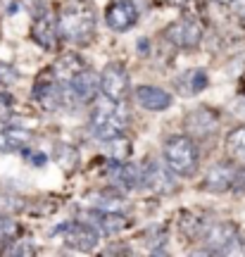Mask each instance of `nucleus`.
I'll list each match as a JSON object with an SVG mask.
<instances>
[{
  "instance_id": "27",
  "label": "nucleus",
  "mask_w": 245,
  "mask_h": 257,
  "mask_svg": "<svg viewBox=\"0 0 245 257\" xmlns=\"http://www.w3.org/2000/svg\"><path fill=\"white\" fill-rule=\"evenodd\" d=\"M231 8H233V15H236V17L245 19V0H233Z\"/></svg>"
},
{
  "instance_id": "6",
  "label": "nucleus",
  "mask_w": 245,
  "mask_h": 257,
  "mask_svg": "<svg viewBox=\"0 0 245 257\" xmlns=\"http://www.w3.org/2000/svg\"><path fill=\"white\" fill-rule=\"evenodd\" d=\"M53 233H62L64 243H67L69 248L79 250V252H91V250H95V245H98L100 231L95 229V226H91V224H86V221H79V224L64 221L62 226H57Z\"/></svg>"
},
{
  "instance_id": "14",
  "label": "nucleus",
  "mask_w": 245,
  "mask_h": 257,
  "mask_svg": "<svg viewBox=\"0 0 245 257\" xmlns=\"http://www.w3.org/2000/svg\"><path fill=\"white\" fill-rule=\"evenodd\" d=\"M236 167L226 165V162H219V165L209 167L207 176H205V191H212V193H224L228 191L231 186L236 184Z\"/></svg>"
},
{
  "instance_id": "28",
  "label": "nucleus",
  "mask_w": 245,
  "mask_h": 257,
  "mask_svg": "<svg viewBox=\"0 0 245 257\" xmlns=\"http://www.w3.org/2000/svg\"><path fill=\"white\" fill-rule=\"evenodd\" d=\"M29 160H31V162H34L36 167H43V165H46L48 157L43 155V153H29Z\"/></svg>"
},
{
  "instance_id": "13",
  "label": "nucleus",
  "mask_w": 245,
  "mask_h": 257,
  "mask_svg": "<svg viewBox=\"0 0 245 257\" xmlns=\"http://www.w3.org/2000/svg\"><path fill=\"white\" fill-rule=\"evenodd\" d=\"M183 121H186L188 134H193L195 138H205V136H209V134H214L219 117L209 110V107H198V110L188 112Z\"/></svg>"
},
{
  "instance_id": "21",
  "label": "nucleus",
  "mask_w": 245,
  "mask_h": 257,
  "mask_svg": "<svg viewBox=\"0 0 245 257\" xmlns=\"http://www.w3.org/2000/svg\"><path fill=\"white\" fill-rule=\"evenodd\" d=\"M226 148H228V153L236 157V160L245 162V126L233 128V131L228 134L226 136Z\"/></svg>"
},
{
  "instance_id": "2",
  "label": "nucleus",
  "mask_w": 245,
  "mask_h": 257,
  "mask_svg": "<svg viewBox=\"0 0 245 257\" xmlns=\"http://www.w3.org/2000/svg\"><path fill=\"white\" fill-rule=\"evenodd\" d=\"M127 121H129V114L127 110L114 100H107L100 102L98 107L93 110V117H91V134L98 141H112V138H117L124 134V128H127Z\"/></svg>"
},
{
  "instance_id": "11",
  "label": "nucleus",
  "mask_w": 245,
  "mask_h": 257,
  "mask_svg": "<svg viewBox=\"0 0 245 257\" xmlns=\"http://www.w3.org/2000/svg\"><path fill=\"white\" fill-rule=\"evenodd\" d=\"M81 221H86V224H91V226H95V229L102 233V236H114V233H119V231H124L129 226L127 217H121V214H117V212H109V210H88L81 214Z\"/></svg>"
},
{
  "instance_id": "22",
  "label": "nucleus",
  "mask_w": 245,
  "mask_h": 257,
  "mask_svg": "<svg viewBox=\"0 0 245 257\" xmlns=\"http://www.w3.org/2000/svg\"><path fill=\"white\" fill-rule=\"evenodd\" d=\"M88 205L95 207V210H109V212H117L121 207V200L119 198H112V195H105V193H93L88 198Z\"/></svg>"
},
{
  "instance_id": "30",
  "label": "nucleus",
  "mask_w": 245,
  "mask_h": 257,
  "mask_svg": "<svg viewBox=\"0 0 245 257\" xmlns=\"http://www.w3.org/2000/svg\"><path fill=\"white\" fill-rule=\"evenodd\" d=\"M217 3H224V5H231L233 0H217Z\"/></svg>"
},
{
  "instance_id": "15",
  "label": "nucleus",
  "mask_w": 245,
  "mask_h": 257,
  "mask_svg": "<svg viewBox=\"0 0 245 257\" xmlns=\"http://www.w3.org/2000/svg\"><path fill=\"white\" fill-rule=\"evenodd\" d=\"M136 102L143 110L150 112H164L172 105V95L160 88V86H138L136 88Z\"/></svg>"
},
{
  "instance_id": "3",
  "label": "nucleus",
  "mask_w": 245,
  "mask_h": 257,
  "mask_svg": "<svg viewBox=\"0 0 245 257\" xmlns=\"http://www.w3.org/2000/svg\"><path fill=\"white\" fill-rule=\"evenodd\" d=\"M164 162L169 165L174 174L193 176L198 172L200 162V150L195 141L188 136H172L164 143Z\"/></svg>"
},
{
  "instance_id": "12",
  "label": "nucleus",
  "mask_w": 245,
  "mask_h": 257,
  "mask_svg": "<svg viewBox=\"0 0 245 257\" xmlns=\"http://www.w3.org/2000/svg\"><path fill=\"white\" fill-rule=\"evenodd\" d=\"M107 27L112 31H129L138 22V8L134 0H117L107 8Z\"/></svg>"
},
{
  "instance_id": "19",
  "label": "nucleus",
  "mask_w": 245,
  "mask_h": 257,
  "mask_svg": "<svg viewBox=\"0 0 245 257\" xmlns=\"http://www.w3.org/2000/svg\"><path fill=\"white\" fill-rule=\"evenodd\" d=\"M31 141V131L19 126H10L5 131H0V153H17L24 150Z\"/></svg>"
},
{
  "instance_id": "29",
  "label": "nucleus",
  "mask_w": 245,
  "mask_h": 257,
  "mask_svg": "<svg viewBox=\"0 0 245 257\" xmlns=\"http://www.w3.org/2000/svg\"><path fill=\"white\" fill-rule=\"evenodd\" d=\"M236 188H243V193H245V169H238L236 172Z\"/></svg>"
},
{
  "instance_id": "8",
  "label": "nucleus",
  "mask_w": 245,
  "mask_h": 257,
  "mask_svg": "<svg viewBox=\"0 0 245 257\" xmlns=\"http://www.w3.org/2000/svg\"><path fill=\"white\" fill-rule=\"evenodd\" d=\"M164 38L179 48H198L202 41V27L195 19H176L164 29Z\"/></svg>"
},
{
  "instance_id": "20",
  "label": "nucleus",
  "mask_w": 245,
  "mask_h": 257,
  "mask_svg": "<svg viewBox=\"0 0 245 257\" xmlns=\"http://www.w3.org/2000/svg\"><path fill=\"white\" fill-rule=\"evenodd\" d=\"M83 67H86V64H83V60L79 55H62L60 60H57V64L53 67V74L60 79V81L69 83L76 74L81 72Z\"/></svg>"
},
{
  "instance_id": "10",
  "label": "nucleus",
  "mask_w": 245,
  "mask_h": 257,
  "mask_svg": "<svg viewBox=\"0 0 245 257\" xmlns=\"http://www.w3.org/2000/svg\"><path fill=\"white\" fill-rule=\"evenodd\" d=\"M143 186H148V188L153 193H157V195H167V193L176 191V184H174L169 165L164 167L162 162L150 160V162L143 167Z\"/></svg>"
},
{
  "instance_id": "4",
  "label": "nucleus",
  "mask_w": 245,
  "mask_h": 257,
  "mask_svg": "<svg viewBox=\"0 0 245 257\" xmlns=\"http://www.w3.org/2000/svg\"><path fill=\"white\" fill-rule=\"evenodd\" d=\"M34 100L46 112H57L62 107H72V105L79 102L74 98L72 86L67 81H60L55 74L53 76H43V79L36 81V86H34Z\"/></svg>"
},
{
  "instance_id": "26",
  "label": "nucleus",
  "mask_w": 245,
  "mask_h": 257,
  "mask_svg": "<svg viewBox=\"0 0 245 257\" xmlns=\"http://www.w3.org/2000/svg\"><path fill=\"white\" fill-rule=\"evenodd\" d=\"M12 117V98L10 93L0 91V121H8Z\"/></svg>"
},
{
  "instance_id": "24",
  "label": "nucleus",
  "mask_w": 245,
  "mask_h": 257,
  "mask_svg": "<svg viewBox=\"0 0 245 257\" xmlns=\"http://www.w3.org/2000/svg\"><path fill=\"white\" fill-rule=\"evenodd\" d=\"M76 157H79V153H76L72 146H57L55 148V160H57L62 167H67V169L76 162Z\"/></svg>"
},
{
  "instance_id": "5",
  "label": "nucleus",
  "mask_w": 245,
  "mask_h": 257,
  "mask_svg": "<svg viewBox=\"0 0 245 257\" xmlns=\"http://www.w3.org/2000/svg\"><path fill=\"white\" fill-rule=\"evenodd\" d=\"M200 238H202V243L207 245L209 252H217V255H228V252H236V250L240 248L238 229L231 224V221L207 224Z\"/></svg>"
},
{
  "instance_id": "16",
  "label": "nucleus",
  "mask_w": 245,
  "mask_h": 257,
  "mask_svg": "<svg viewBox=\"0 0 245 257\" xmlns=\"http://www.w3.org/2000/svg\"><path fill=\"white\" fill-rule=\"evenodd\" d=\"M69 86H72L74 98L79 102H91L98 95V86H100L98 74L93 72V69H88V67H83L81 72L69 81Z\"/></svg>"
},
{
  "instance_id": "7",
  "label": "nucleus",
  "mask_w": 245,
  "mask_h": 257,
  "mask_svg": "<svg viewBox=\"0 0 245 257\" xmlns=\"http://www.w3.org/2000/svg\"><path fill=\"white\" fill-rule=\"evenodd\" d=\"M100 93L107 100L121 102L129 95V74L124 69V64L109 62L105 64V69L100 72Z\"/></svg>"
},
{
  "instance_id": "17",
  "label": "nucleus",
  "mask_w": 245,
  "mask_h": 257,
  "mask_svg": "<svg viewBox=\"0 0 245 257\" xmlns=\"http://www.w3.org/2000/svg\"><path fill=\"white\" fill-rule=\"evenodd\" d=\"M57 36H60V34H57V24L53 22L50 12L36 17V24H34V41H36L38 46L43 48V50H55Z\"/></svg>"
},
{
  "instance_id": "25",
  "label": "nucleus",
  "mask_w": 245,
  "mask_h": 257,
  "mask_svg": "<svg viewBox=\"0 0 245 257\" xmlns=\"http://www.w3.org/2000/svg\"><path fill=\"white\" fill-rule=\"evenodd\" d=\"M19 79V72L8 62H0V86H12V83Z\"/></svg>"
},
{
  "instance_id": "9",
  "label": "nucleus",
  "mask_w": 245,
  "mask_h": 257,
  "mask_svg": "<svg viewBox=\"0 0 245 257\" xmlns=\"http://www.w3.org/2000/svg\"><path fill=\"white\" fill-rule=\"evenodd\" d=\"M107 176L114 188L121 191H131V188H141L143 186V167L138 165H127L124 160H109L107 165Z\"/></svg>"
},
{
  "instance_id": "18",
  "label": "nucleus",
  "mask_w": 245,
  "mask_h": 257,
  "mask_svg": "<svg viewBox=\"0 0 245 257\" xmlns=\"http://www.w3.org/2000/svg\"><path fill=\"white\" fill-rule=\"evenodd\" d=\"M174 86L181 95H198L207 88V72L205 69H188L181 76H176Z\"/></svg>"
},
{
  "instance_id": "1",
  "label": "nucleus",
  "mask_w": 245,
  "mask_h": 257,
  "mask_svg": "<svg viewBox=\"0 0 245 257\" xmlns=\"http://www.w3.org/2000/svg\"><path fill=\"white\" fill-rule=\"evenodd\" d=\"M57 34L74 46H86L95 36V12L81 0L67 3L57 15Z\"/></svg>"
},
{
  "instance_id": "23",
  "label": "nucleus",
  "mask_w": 245,
  "mask_h": 257,
  "mask_svg": "<svg viewBox=\"0 0 245 257\" xmlns=\"http://www.w3.org/2000/svg\"><path fill=\"white\" fill-rule=\"evenodd\" d=\"M107 153L112 155V160H127L129 155H131V141L124 136H117L112 138V141H107Z\"/></svg>"
}]
</instances>
